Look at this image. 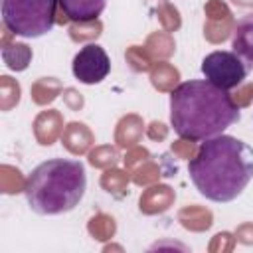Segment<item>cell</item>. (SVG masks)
I'll list each match as a JSON object with an SVG mask.
<instances>
[{
  "label": "cell",
  "instance_id": "cell-1",
  "mask_svg": "<svg viewBox=\"0 0 253 253\" xmlns=\"http://www.w3.org/2000/svg\"><path fill=\"white\" fill-rule=\"evenodd\" d=\"M188 172L204 198L217 204L231 202L253 180V148L241 138L221 132L200 144Z\"/></svg>",
  "mask_w": 253,
  "mask_h": 253
},
{
  "label": "cell",
  "instance_id": "cell-2",
  "mask_svg": "<svg viewBox=\"0 0 253 253\" xmlns=\"http://www.w3.org/2000/svg\"><path fill=\"white\" fill-rule=\"evenodd\" d=\"M241 119L233 97L208 79H190L170 93V123L180 138L204 142Z\"/></svg>",
  "mask_w": 253,
  "mask_h": 253
},
{
  "label": "cell",
  "instance_id": "cell-3",
  "mask_svg": "<svg viewBox=\"0 0 253 253\" xmlns=\"http://www.w3.org/2000/svg\"><path fill=\"white\" fill-rule=\"evenodd\" d=\"M87 174L79 160L51 158L38 164L26 180V202L40 215L71 211L85 196Z\"/></svg>",
  "mask_w": 253,
  "mask_h": 253
},
{
  "label": "cell",
  "instance_id": "cell-4",
  "mask_svg": "<svg viewBox=\"0 0 253 253\" xmlns=\"http://www.w3.org/2000/svg\"><path fill=\"white\" fill-rule=\"evenodd\" d=\"M57 0H2V22L20 38H40L55 24Z\"/></svg>",
  "mask_w": 253,
  "mask_h": 253
},
{
  "label": "cell",
  "instance_id": "cell-5",
  "mask_svg": "<svg viewBox=\"0 0 253 253\" xmlns=\"http://www.w3.org/2000/svg\"><path fill=\"white\" fill-rule=\"evenodd\" d=\"M247 67L245 63L233 53V51H225V49H219V51H211L204 57L202 61V73L204 77L217 85L219 89H235L237 85L243 83V79L247 77Z\"/></svg>",
  "mask_w": 253,
  "mask_h": 253
},
{
  "label": "cell",
  "instance_id": "cell-6",
  "mask_svg": "<svg viewBox=\"0 0 253 253\" xmlns=\"http://www.w3.org/2000/svg\"><path fill=\"white\" fill-rule=\"evenodd\" d=\"M111 71V59L107 51L97 43H87L73 57V75L85 85L101 83Z\"/></svg>",
  "mask_w": 253,
  "mask_h": 253
},
{
  "label": "cell",
  "instance_id": "cell-7",
  "mask_svg": "<svg viewBox=\"0 0 253 253\" xmlns=\"http://www.w3.org/2000/svg\"><path fill=\"white\" fill-rule=\"evenodd\" d=\"M233 53L245 63L247 69H253V12L245 14L233 30L231 36Z\"/></svg>",
  "mask_w": 253,
  "mask_h": 253
},
{
  "label": "cell",
  "instance_id": "cell-8",
  "mask_svg": "<svg viewBox=\"0 0 253 253\" xmlns=\"http://www.w3.org/2000/svg\"><path fill=\"white\" fill-rule=\"evenodd\" d=\"M71 22H93L101 16L107 0H57Z\"/></svg>",
  "mask_w": 253,
  "mask_h": 253
}]
</instances>
